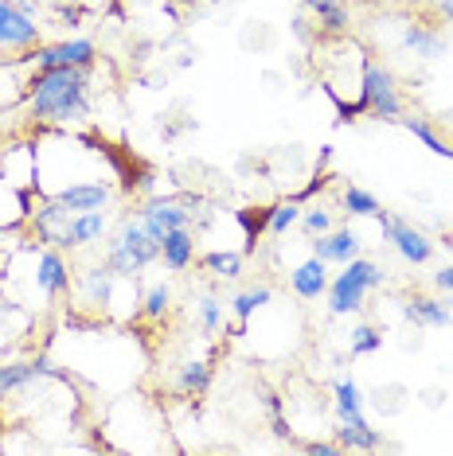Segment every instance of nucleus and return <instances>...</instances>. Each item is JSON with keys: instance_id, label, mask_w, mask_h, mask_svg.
<instances>
[{"instance_id": "nucleus-1", "label": "nucleus", "mask_w": 453, "mask_h": 456, "mask_svg": "<svg viewBox=\"0 0 453 456\" xmlns=\"http://www.w3.org/2000/svg\"><path fill=\"white\" fill-rule=\"evenodd\" d=\"M24 98L36 121L75 126L90 113V67H51V70L36 67Z\"/></svg>"}, {"instance_id": "nucleus-2", "label": "nucleus", "mask_w": 453, "mask_h": 456, "mask_svg": "<svg viewBox=\"0 0 453 456\" xmlns=\"http://www.w3.org/2000/svg\"><path fill=\"white\" fill-rule=\"evenodd\" d=\"M387 281V273L379 269L372 257H352V262H344V269H340L336 277H328V313L333 316H352L364 308V297L372 293V289H379Z\"/></svg>"}, {"instance_id": "nucleus-3", "label": "nucleus", "mask_w": 453, "mask_h": 456, "mask_svg": "<svg viewBox=\"0 0 453 456\" xmlns=\"http://www.w3.org/2000/svg\"><path fill=\"white\" fill-rule=\"evenodd\" d=\"M157 257H161V242H152L149 231L141 226V219H126L118 226V234L110 238L102 262H106L118 277L137 281V273H145V265H152Z\"/></svg>"}, {"instance_id": "nucleus-4", "label": "nucleus", "mask_w": 453, "mask_h": 456, "mask_svg": "<svg viewBox=\"0 0 453 456\" xmlns=\"http://www.w3.org/2000/svg\"><path fill=\"white\" fill-rule=\"evenodd\" d=\"M359 110L372 113V118H379V121H399L403 118V94H399V82L383 63H375V59H364Z\"/></svg>"}, {"instance_id": "nucleus-5", "label": "nucleus", "mask_w": 453, "mask_h": 456, "mask_svg": "<svg viewBox=\"0 0 453 456\" xmlns=\"http://www.w3.org/2000/svg\"><path fill=\"white\" fill-rule=\"evenodd\" d=\"M379 219V231H383V238L391 246L399 250V257L410 265H426L430 257H434V242H430L422 231H415L407 219H399V215H387V211H379L375 215Z\"/></svg>"}, {"instance_id": "nucleus-6", "label": "nucleus", "mask_w": 453, "mask_h": 456, "mask_svg": "<svg viewBox=\"0 0 453 456\" xmlns=\"http://www.w3.org/2000/svg\"><path fill=\"white\" fill-rule=\"evenodd\" d=\"M44 44L39 24L16 8V0H0V51H36Z\"/></svg>"}, {"instance_id": "nucleus-7", "label": "nucleus", "mask_w": 453, "mask_h": 456, "mask_svg": "<svg viewBox=\"0 0 453 456\" xmlns=\"http://www.w3.org/2000/svg\"><path fill=\"white\" fill-rule=\"evenodd\" d=\"M36 67L51 70V67H95L98 47L90 39H63V44H39L32 51Z\"/></svg>"}, {"instance_id": "nucleus-8", "label": "nucleus", "mask_w": 453, "mask_h": 456, "mask_svg": "<svg viewBox=\"0 0 453 456\" xmlns=\"http://www.w3.org/2000/svg\"><path fill=\"white\" fill-rule=\"evenodd\" d=\"M137 219L149 231L152 242H164V234H169V231L188 226V211H184L180 200H161V195H152V200L137 211Z\"/></svg>"}, {"instance_id": "nucleus-9", "label": "nucleus", "mask_w": 453, "mask_h": 456, "mask_svg": "<svg viewBox=\"0 0 453 456\" xmlns=\"http://www.w3.org/2000/svg\"><path fill=\"white\" fill-rule=\"evenodd\" d=\"M36 289L47 300L63 297L67 289H70V265H67V257L59 254L55 246H47V250L36 254Z\"/></svg>"}, {"instance_id": "nucleus-10", "label": "nucleus", "mask_w": 453, "mask_h": 456, "mask_svg": "<svg viewBox=\"0 0 453 456\" xmlns=\"http://www.w3.org/2000/svg\"><path fill=\"white\" fill-rule=\"evenodd\" d=\"M309 250L321 257V262H328V265H344V262H352V257L359 254V234L352 231V226L313 234V238H309Z\"/></svg>"}, {"instance_id": "nucleus-11", "label": "nucleus", "mask_w": 453, "mask_h": 456, "mask_svg": "<svg viewBox=\"0 0 453 456\" xmlns=\"http://www.w3.org/2000/svg\"><path fill=\"white\" fill-rule=\"evenodd\" d=\"M28 223H32V231H36V238L44 246H55V250H63V238H67V226H70V211L59 200L39 203V211L28 215Z\"/></svg>"}, {"instance_id": "nucleus-12", "label": "nucleus", "mask_w": 453, "mask_h": 456, "mask_svg": "<svg viewBox=\"0 0 453 456\" xmlns=\"http://www.w3.org/2000/svg\"><path fill=\"white\" fill-rule=\"evenodd\" d=\"M110 183H102V180H78V183H70V188L63 191H55V200L67 207L70 215H82V211H102V207L110 203Z\"/></svg>"}, {"instance_id": "nucleus-13", "label": "nucleus", "mask_w": 453, "mask_h": 456, "mask_svg": "<svg viewBox=\"0 0 453 456\" xmlns=\"http://www.w3.org/2000/svg\"><path fill=\"white\" fill-rule=\"evenodd\" d=\"M290 289L301 300H321L328 293V262H321L317 254H309L305 262L290 273Z\"/></svg>"}, {"instance_id": "nucleus-14", "label": "nucleus", "mask_w": 453, "mask_h": 456, "mask_svg": "<svg viewBox=\"0 0 453 456\" xmlns=\"http://www.w3.org/2000/svg\"><path fill=\"white\" fill-rule=\"evenodd\" d=\"M39 375H55L47 359H20V362H0V402H4L8 394H16L20 387H28V382H36Z\"/></svg>"}, {"instance_id": "nucleus-15", "label": "nucleus", "mask_w": 453, "mask_h": 456, "mask_svg": "<svg viewBox=\"0 0 453 456\" xmlns=\"http://www.w3.org/2000/svg\"><path fill=\"white\" fill-rule=\"evenodd\" d=\"M161 262L169 273H184L192 262H195V238H192V226H180V231H169L161 242Z\"/></svg>"}, {"instance_id": "nucleus-16", "label": "nucleus", "mask_w": 453, "mask_h": 456, "mask_svg": "<svg viewBox=\"0 0 453 456\" xmlns=\"http://www.w3.org/2000/svg\"><path fill=\"white\" fill-rule=\"evenodd\" d=\"M403 316L410 320V324H418V328H449L453 324L449 305L446 300H438V297H410L403 305Z\"/></svg>"}, {"instance_id": "nucleus-17", "label": "nucleus", "mask_w": 453, "mask_h": 456, "mask_svg": "<svg viewBox=\"0 0 453 456\" xmlns=\"http://www.w3.org/2000/svg\"><path fill=\"white\" fill-rule=\"evenodd\" d=\"M106 234V211H82V215H70V226H67V238H63V250H82V246L98 242Z\"/></svg>"}, {"instance_id": "nucleus-18", "label": "nucleus", "mask_w": 453, "mask_h": 456, "mask_svg": "<svg viewBox=\"0 0 453 456\" xmlns=\"http://www.w3.org/2000/svg\"><path fill=\"white\" fill-rule=\"evenodd\" d=\"M336 444L340 449H352V452H375L379 444H383V437H379V429H372L364 421H340L336 425Z\"/></svg>"}, {"instance_id": "nucleus-19", "label": "nucleus", "mask_w": 453, "mask_h": 456, "mask_svg": "<svg viewBox=\"0 0 453 456\" xmlns=\"http://www.w3.org/2000/svg\"><path fill=\"white\" fill-rule=\"evenodd\" d=\"M403 47L415 51L418 59H441V51H446V36H441L438 28H430V24H407Z\"/></svg>"}, {"instance_id": "nucleus-20", "label": "nucleus", "mask_w": 453, "mask_h": 456, "mask_svg": "<svg viewBox=\"0 0 453 456\" xmlns=\"http://www.w3.org/2000/svg\"><path fill=\"white\" fill-rule=\"evenodd\" d=\"M235 219L243 226V254H254L259 238L270 231V207H243V211H235Z\"/></svg>"}, {"instance_id": "nucleus-21", "label": "nucleus", "mask_w": 453, "mask_h": 456, "mask_svg": "<svg viewBox=\"0 0 453 456\" xmlns=\"http://www.w3.org/2000/svg\"><path fill=\"white\" fill-rule=\"evenodd\" d=\"M274 300V289L270 285H254L246 289V293H235L231 297V316L239 320V331H246V324H251V316L259 313V308H266Z\"/></svg>"}, {"instance_id": "nucleus-22", "label": "nucleus", "mask_w": 453, "mask_h": 456, "mask_svg": "<svg viewBox=\"0 0 453 456\" xmlns=\"http://www.w3.org/2000/svg\"><path fill=\"white\" fill-rule=\"evenodd\" d=\"M309 12L317 16V28H321L325 36H344L348 24H352L344 0H313V8H309Z\"/></svg>"}, {"instance_id": "nucleus-23", "label": "nucleus", "mask_w": 453, "mask_h": 456, "mask_svg": "<svg viewBox=\"0 0 453 456\" xmlns=\"http://www.w3.org/2000/svg\"><path fill=\"white\" fill-rule=\"evenodd\" d=\"M333 402H336V418L340 421H364V394L352 379H336L333 382Z\"/></svg>"}, {"instance_id": "nucleus-24", "label": "nucleus", "mask_w": 453, "mask_h": 456, "mask_svg": "<svg viewBox=\"0 0 453 456\" xmlns=\"http://www.w3.org/2000/svg\"><path fill=\"white\" fill-rule=\"evenodd\" d=\"M113 269L102 262V265H90V269H82V277H78V285H82V293H86L90 305H106L110 293H113Z\"/></svg>"}, {"instance_id": "nucleus-25", "label": "nucleus", "mask_w": 453, "mask_h": 456, "mask_svg": "<svg viewBox=\"0 0 453 456\" xmlns=\"http://www.w3.org/2000/svg\"><path fill=\"white\" fill-rule=\"evenodd\" d=\"M200 265L219 277V281H239L243 277V254H235V250H208L200 257Z\"/></svg>"}, {"instance_id": "nucleus-26", "label": "nucleus", "mask_w": 453, "mask_h": 456, "mask_svg": "<svg viewBox=\"0 0 453 456\" xmlns=\"http://www.w3.org/2000/svg\"><path fill=\"white\" fill-rule=\"evenodd\" d=\"M399 121H403V129H407L415 141L426 144V149L434 152V157H446V160H453V144L441 141L438 133H434V126H430V121H422V118H399Z\"/></svg>"}, {"instance_id": "nucleus-27", "label": "nucleus", "mask_w": 453, "mask_h": 456, "mask_svg": "<svg viewBox=\"0 0 453 456\" xmlns=\"http://www.w3.org/2000/svg\"><path fill=\"white\" fill-rule=\"evenodd\" d=\"M177 387H180V394H203V390L211 387V362L208 359L184 362L180 375H177Z\"/></svg>"}, {"instance_id": "nucleus-28", "label": "nucleus", "mask_w": 453, "mask_h": 456, "mask_svg": "<svg viewBox=\"0 0 453 456\" xmlns=\"http://www.w3.org/2000/svg\"><path fill=\"white\" fill-rule=\"evenodd\" d=\"M340 203H344V211L348 215H359V219H375L383 207H379V200L372 191H364V188H356V183H348L344 191H340Z\"/></svg>"}, {"instance_id": "nucleus-29", "label": "nucleus", "mask_w": 453, "mask_h": 456, "mask_svg": "<svg viewBox=\"0 0 453 456\" xmlns=\"http://www.w3.org/2000/svg\"><path fill=\"white\" fill-rule=\"evenodd\" d=\"M301 223V203L297 200H282L270 207V234H290Z\"/></svg>"}, {"instance_id": "nucleus-30", "label": "nucleus", "mask_w": 453, "mask_h": 456, "mask_svg": "<svg viewBox=\"0 0 453 456\" xmlns=\"http://www.w3.org/2000/svg\"><path fill=\"white\" fill-rule=\"evenodd\" d=\"M169 308H172V289L164 281H157L145 293V300H141V316H145V320H164V316H169Z\"/></svg>"}, {"instance_id": "nucleus-31", "label": "nucleus", "mask_w": 453, "mask_h": 456, "mask_svg": "<svg viewBox=\"0 0 453 456\" xmlns=\"http://www.w3.org/2000/svg\"><path fill=\"white\" fill-rule=\"evenodd\" d=\"M195 320H200L203 336H215V331L223 328V305L215 297H200V305H195Z\"/></svg>"}, {"instance_id": "nucleus-32", "label": "nucleus", "mask_w": 453, "mask_h": 456, "mask_svg": "<svg viewBox=\"0 0 453 456\" xmlns=\"http://www.w3.org/2000/svg\"><path fill=\"white\" fill-rule=\"evenodd\" d=\"M383 347V331L375 324H356L352 328V355H375Z\"/></svg>"}, {"instance_id": "nucleus-33", "label": "nucleus", "mask_w": 453, "mask_h": 456, "mask_svg": "<svg viewBox=\"0 0 453 456\" xmlns=\"http://www.w3.org/2000/svg\"><path fill=\"white\" fill-rule=\"evenodd\" d=\"M301 231L313 238V234H325V231H333V215L328 211H321V207H313V211H301Z\"/></svg>"}, {"instance_id": "nucleus-34", "label": "nucleus", "mask_w": 453, "mask_h": 456, "mask_svg": "<svg viewBox=\"0 0 453 456\" xmlns=\"http://www.w3.org/2000/svg\"><path fill=\"white\" fill-rule=\"evenodd\" d=\"M325 188H328V175H325V168H317V175H313V183H305V188H301V191H297V195H293V200H297V203H309V200H313V195H317V191H325Z\"/></svg>"}, {"instance_id": "nucleus-35", "label": "nucleus", "mask_w": 453, "mask_h": 456, "mask_svg": "<svg viewBox=\"0 0 453 456\" xmlns=\"http://www.w3.org/2000/svg\"><path fill=\"white\" fill-rule=\"evenodd\" d=\"M305 452H309V456H340L344 449H340L336 441H309V444H305Z\"/></svg>"}, {"instance_id": "nucleus-36", "label": "nucleus", "mask_w": 453, "mask_h": 456, "mask_svg": "<svg viewBox=\"0 0 453 456\" xmlns=\"http://www.w3.org/2000/svg\"><path fill=\"white\" fill-rule=\"evenodd\" d=\"M434 285L441 289V293H453V265H441L434 273Z\"/></svg>"}, {"instance_id": "nucleus-37", "label": "nucleus", "mask_w": 453, "mask_h": 456, "mask_svg": "<svg viewBox=\"0 0 453 456\" xmlns=\"http://www.w3.org/2000/svg\"><path fill=\"white\" fill-rule=\"evenodd\" d=\"M434 8H438V16L446 20V24H453V0H434Z\"/></svg>"}, {"instance_id": "nucleus-38", "label": "nucleus", "mask_w": 453, "mask_h": 456, "mask_svg": "<svg viewBox=\"0 0 453 456\" xmlns=\"http://www.w3.org/2000/svg\"><path fill=\"white\" fill-rule=\"evenodd\" d=\"M16 8H20V12H24V16L39 20V4H36V0H16Z\"/></svg>"}]
</instances>
